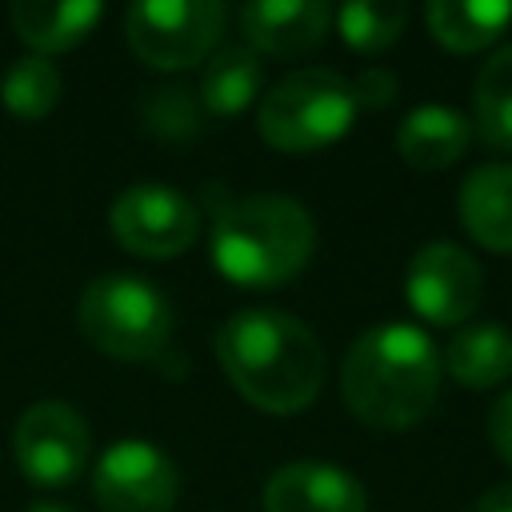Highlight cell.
Returning <instances> with one entry per match:
<instances>
[{"instance_id": "cell-25", "label": "cell", "mask_w": 512, "mask_h": 512, "mask_svg": "<svg viewBox=\"0 0 512 512\" xmlns=\"http://www.w3.org/2000/svg\"><path fill=\"white\" fill-rule=\"evenodd\" d=\"M472 512H512V480H508V484L488 488V492L472 504Z\"/></svg>"}, {"instance_id": "cell-16", "label": "cell", "mask_w": 512, "mask_h": 512, "mask_svg": "<svg viewBox=\"0 0 512 512\" xmlns=\"http://www.w3.org/2000/svg\"><path fill=\"white\" fill-rule=\"evenodd\" d=\"M444 368L464 388L504 384L512 376V332L500 320L464 324L444 348Z\"/></svg>"}, {"instance_id": "cell-14", "label": "cell", "mask_w": 512, "mask_h": 512, "mask_svg": "<svg viewBox=\"0 0 512 512\" xmlns=\"http://www.w3.org/2000/svg\"><path fill=\"white\" fill-rule=\"evenodd\" d=\"M104 8L96 0H16L8 8L12 32L36 48V56L68 52L100 24Z\"/></svg>"}, {"instance_id": "cell-8", "label": "cell", "mask_w": 512, "mask_h": 512, "mask_svg": "<svg viewBox=\"0 0 512 512\" xmlns=\"http://www.w3.org/2000/svg\"><path fill=\"white\" fill-rule=\"evenodd\" d=\"M92 452L84 416L64 400H36L12 428L16 468L40 488H68Z\"/></svg>"}, {"instance_id": "cell-17", "label": "cell", "mask_w": 512, "mask_h": 512, "mask_svg": "<svg viewBox=\"0 0 512 512\" xmlns=\"http://www.w3.org/2000/svg\"><path fill=\"white\" fill-rule=\"evenodd\" d=\"M428 32L452 52H480L512 24L508 0H432L424 8Z\"/></svg>"}, {"instance_id": "cell-1", "label": "cell", "mask_w": 512, "mask_h": 512, "mask_svg": "<svg viewBox=\"0 0 512 512\" xmlns=\"http://www.w3.org/2000/svg\"><path fill=\"white\" fill-rule=\"evenodd\" d=\"M216 360L232 388L272 416L300 412L324 384V348L316 332L284 308L232 312L216 332Z\"/></svg>"}, {"instance_id": "cell-26", "label": "cell", "mask_w": 512, "mask_h": 512, "mask_svg": "<svg viewBox=\"0 0 512 512\" xmlns=\"http://www.w3.org/2000/svg\"><path fill=\"white\" fill-rule=\"evenodd\" d=\"M28 512H72V508L56 504V500H36V504H28Z\"/></svg>"}, {"instance_id": "cell-18", "label": "cell", "mask_w": 512, "mask_h": 512, "mask_svg": "<svg viewBox=\"0 0 512 512\" xmlns=\"http://www.w3.org/2000/svg\"><path fill=\"white\" fill-rule=\"evenodd\" d=\"M264 88L260 56L248 44L216 48L200 68V108L216 116H232L248 108Z\"/></svg>"}, {"instance_id": "cell-3", "label": "cell", "mask_w": 512, "mask_h": 512, "mask_svg": "<svg viewBox=\"0 0 512 512\" xmlns=\"http://www.w3.org/2000/svg\"><path fill=\"white\" fill-rule=\"evenodd\" d=\"M316 248L312 212L280 192L232 196L212 216V264L240 288H276L304 272Z\"/></svg>"}, {"instance_id": "cell-10", "label": "cell", "mask_w": 512, "mask_h": 512, "mask_svg": "<svg viewBox=\"0 0 512 512\" xmlns=\"http://www.w3.org/2000/svg\"><path fill=\"white\" fill-rule=\"evenodd\" d=\"M92 496L104 512H172L180 496V472L160 444L128 436L100 452Z\"/></svg>"}, {"instance_id": "cell-20", "label": "cell", "mask_w": 512, "mask_h": 512, "mask_svg": "<svg viewBox=\"0 0 512 512\" xmlns=\"http://www.w3.org/2000/svg\"><path fill=\"white\" fill-rule=\"evenodd\" d=\"M472 104L480 136L496 148H512V44L496 48L484 60L472 88Z\"/></svg>"}, {"instance_id": "cell-11", "label": "cell", "mask_w": 512, "mask_h": 512, "mask_svg": "<svg viewBox=\"0 0 512 512\" xmlns=\"http://www.w3.org/2000/svg\"><path fill=\"white\" fill-rule=\"evenodd\" d=\"M264 512H368L364 484L324 460H292L264 480Z\"/></svg>"}, {"instance_id": "cell-4", "label": "cell", "mask_w": 512, "mask_h": 512, "mask_svg": "<svg viewBox=\"0 0 512 512\" xmlns=\"http://www.w3.org/2000/svg\"><path fill=\"white\" fill-rule=\"evenodd\" d=\"M168 296L132 272L96 276L76 300V324L88 344L112 360H152L172 340Z\"/></svg>"}, {"instance_id": "cell-5", "label": "cell", "mask_w": 512, "mask_h": 512, "mask_svg": "<svg viewBox=\"0 0 512 512\" xmlns=\"http://www.w3.org/2000/svg\"><path fill=\"white\" fill-rule=\"evenodd\" d=\"M356 112L360 104L348 76L336 68H296L260 92L256 128L280 152H312L340 140Z\"/></svg>"}, {"instance_id": "cell-2", "label": "cell", "mask_w": 512, "mask_h": 512, "mask_svg": "<svg viewBox=\"0 0 512 512\" xmlns=\"http://www.w3.org/2000/svg\"><path fill=\"white\" fill-rule=\"evenodd\" d=\"M348 408L372 428L420 424L440 392V348L420 324L384 320L352 340L340 364Z\"/></svg>"}, {"instance_id": "cell-24", "label": "cell", "mask_w": 512, "mask_h": 512, "mask_svg": "<svg viewBox=\"0 0 512 512\" xmlns=\"http://www.w3.org/2000/svg\"><path fill=\"white\" fill-rule=\"evenodd\" d=\"M488 436H492V448L500 452V460L512 464V388H504L488 412Z\"/></svg>"}, {"instance_id": "cell-9", "label": "cell", "mask_w": 512, "mask_h": 512, "mask_svg": "<svg viewBox=\"0 0 512 512\" xmlns=\"http://www.w3.org/2000/svg\"><path fill=\"white\" fill-rule=\"evenodd\" d=\"M404 296L420 320L456 328L472 320L484 300V268L468 248L452 240H428L404 268Z\"/></svg>"}, {"instance_id": "cell-15", "label": "cell", "mask_w": 512, "mask_h": 512, "mask_svg": "<svg viewBox=\"0 0 512 512\" xmlns=\"http://www.w3.org/2000/svg\"><path fill=\"white\" fill-rule=\"evenodd\" d=\"M472 144V124L452 104H416L400 128L396 148L412 168H448Z\"/></svg>"}, {"instance_id": "cell-6", "label": "cell", "mask_w": 512, "mask_h": 512, "mask_svg": "<svg viewBox=\"0 0 512 512\" xmlns=\"http://www.w3.org/2000/svg\"><path fill=\"white\" fill-rule=\"evenodd\" d=\"M228 8L220 0H140L124 16L132 52L152 68L204 64L224 32Z\"/></svg>"}, {"instance_id": "cell-19", "label": "cell", "mask_w": 512, "mask_h": 512, "mask_svg": "<svg viewBox=\"0 0 512 512\" xmlns=\"http://www.w3.org/2000/svg\"><path fill=\"white\" fill-rule=\"evenodd\" d=\"M64 80L48 56H16L0 76V100L20 120H40L56 108Z\"/></svg>"}, {"instance_id": "cell-23", "label": "cell", "mask_w": 512, "mask_h": 512, "mask_svg": "<svg viewBox=\"0 0 512 512\" xmlns=\"http://www.w3.org/2000/svg\"><path fill=\"white\" fill-rule=\"evenodd\" d=\"M396 88H400L396 72L376 68V64H368V68L352 80V96H356V104H368V108H384V104L396 96Z\"/></svg>"}, {"instance_id": "cell-12", "label": "cell", "mask_w": 512, "mask_h": 512, "mask_svg": "<svg viewBox=\"0 0 512 512\" xmlns=\"http://www.w3.org/2000/svg\"><path fill=\"white\" fill-rule=\"evenodd\" d=\"M240 28L252 52L296 56L316 48L332 28V4L324 0H256L240 8Z\"/></svg>"}, {"instance_id": "cell-13", "label": "cell", "mask_w": 512, "mask_h": 512, "mask_svg": "<svg viewBox=\"0 0 512 512\" xmlns=\"http://www.w3.org/2000/svg\"><path fill=\"white\" fill-rule=\"evenodd\" d=\"M456 212L476 244L492 252H512V164H476L460 184Z\"/></svg>"}, {"instance_id": "cell-7", "label": "cell", "mask_w": 512, "mask_h": 512, "mask_svg": "<svg viewBox=\"0 0 512 512\" xmlns=\"http://www.w3.org/2000/svg\"><path fill=\"white\" fill-rule=\"evenodd\" d=\"M108 232L136 256L168 260L196 244L200 236V208L172 184H128L108 204Z\"/></svg>"}, {"instance_id": "cell-21", "label": "cell", "mask_w": 512, "mask_h": 512, "mask_svg": "<svg viewBox=\"0 0 512 512\" xmlns=\"http://www.w3.org/2000/svg\"><path fill=\"white\" fill-rule=\"evenodd\" d=\"M332 20H336L340 36L348 40V48L380 52L404 32L408 12L400 0H348V4L332 8Z\"/></svg>"}, {"instance_id": "cell-22", "label": "cell", "mask_w": 512, "mask_h": 512, "mask_svg": "<svg viewBox=\"0 0 512 512\" xmlns=\"http://www.w3.org/2000/svg\"><path fill=\"white\" fill-rule=\"evenodd\" d=\"M140 120L160 140H188L200 132L204 108L192 88H152L140 100Z\"/></svg>"}]
</instances>
